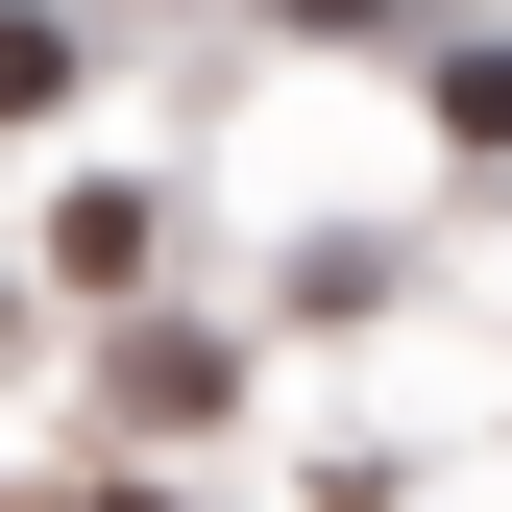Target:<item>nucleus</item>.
<instances>
[{"instance_id":"1","label":"nucleus","mask_w":512,"mask_h":512,"mask_svg":"<svg viewBox=\"0 0 512 512\" xmlns=\"http://www.w3.org/2000/svg\"><path fill=\"white\" fill-rule=\"evenodd\" d=\"M147 171H74V196H49V293H74V317H122V293H147Z\"/></svg>"},{"instance_id":"2","label":"nucleus","mask_w":512,"mask_h":512,"mask_svg":"<svg viewBox=\"0 0 512 512\" xmlns=\"http://www.w3.org/2000/svg\"><path fill=\"white\" fill-rule=\"evenodd\" d=\"M98 415H122V439H196V415H220V342H98Z\"/></svg>"},{"instance_id":"3","label":"nucleus","mask_w":512,"mask_h":512,"mask_svg":"<svg viewBox=\"0 0 512 512\" xmlns=\"http://www.w3.org/2000/svg\"><path fill=\"white\" fill-rule=\"evenodd\" d=\"M74 98V25H49V0H0V122H49Z\"/></svg>"},{"instance_id":"4","label":"nucleus","mask_w":512,"mask_h":512,"mask_svg":"<svg viewBox=\"0 0 512 512\" xmlns=\"http://www.w3.org/2000/svg\"><path fill=\"white\" fill-rule=\"evenodd\" d=\"M439 122H464V147H512V49H439Z\"/></svg>"},{"instance_id":"5","label":"nucleus","mask_w":512,"mask_h":512,"mask_svg":"<svg viewBox=\"0 0 512 512\" xmlns=\"http://www.w3.org/2000/svg\"><path fill=\"white\" fill-rule=\"evenodd\" d=\"M74 512H147V488H74Z\"/></svg>"},{"instance_id":"6","label":"nucleus","mask_w":512,"mask_h":512,"mask_svg":"<svg viewBox=\"0 0 512 512\" xmlns=\"http://www.w3.org/2000/svg\"><path fill=\"white\" fill-rule=\"evenodd\" d=\"M0 317H25V293H0Z\"/></svg>"}]
</instances>
